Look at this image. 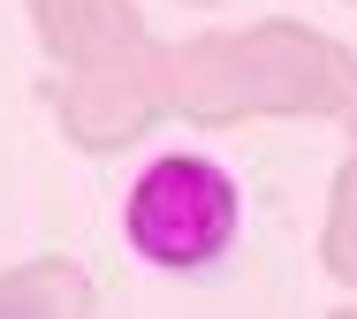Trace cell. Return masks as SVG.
<instances>
[{"label": "cell", "mask_w": 357, "mask_h": 319, "mask_svg": "<svg viewBox=\"0 0 357 319\" xmlns=\"http://www.w3.org/2000/svg\"><path fill=\"white\" fill-rule=\"evenodd\" d=\"M350 8H357V0H350Z\"/></svg>", "instance_id": "obj_9"}, {"label": "cell", "mask_w": 357, "mask_h": 319, "mask_svg": "<svg viewBox=\"0 0 357 319\" xmlns=\"http://www.w3.org/2000/svg\"><path fill=\"white\" fill-rule=\"evenodd\" d=\"M0 312H91V274L69 258H31L0 274Z\"/></svg>", "instance_id": "obj_5"}, {"label": "cell", "mask_w": 357, "mask_h": 319, "mask_svg": "<svg viewBox=\"0 0 357 319\" xmlns=\"http://www.w3.org/2000/svg\"><path fill=\"white\" fill-rule=\"evenodd\" d=\"M350 99H357V54L296 15H266L251 31H206V38L167 46V114L198 130L342 122Z\"/></svg>", "instance_id": "obj_1"}, {"label": "cell", "mask_w": 357, "mask_h": 319, "mask_svg": "<svg viewBox=\"0 0 357 319\" xmlns=\"http://www.w3.org/2000/svg\"><path fill=\"white\" fill-rule=\"evenodd\" d=\"M319 266H327L342 289H357V145H350V160L335 167V182H327V213H319Z\"/></svg>", "instance_id": "obj_6"}, {"label": "cell", "mask_w": 357, "mask_h": 319, "mask_svg": "<svg viewBox=\"0 0 357 319\" xmlns=\"http://www.w3.org/2000/svg\"><path fill=\"white\" fill-rule=\"evenodd\" d=\"M183 8H220V0H183Z\"/></svg>", "instance_id": "obj_8"}, {"label": "cell", "mask_w": 357, "mask_h": 319, "mask_svg": "<svg viewBox=\"0 0 357 319\" xmlns=\"http://www.w3.org/2000/svg\"><path fill=\"white\" fill-rule=\"evenodd\" d=\"M46 114L61 130V145L91 160L130 153L144 130L167 114V46L137 38L114 61H84V69H54L46 77Z\"/></svg>", "instance_id": "obj_3"}, {"label": "cell", "mask_w": 357, "mask_h": 319, "mask_svg": "<svg viewBox=\"0 0 357 319\" xmlns=\"http://www.w3.org/2000/svg\"><path fill=\"white\" fill-rule=\"evenodd\" d=\"M31 8V31L46 46L54 69H84V61H114L144 38L137 0H23Z\"/></svg>", "instance_id": "obj_4"}, {"label": "cell", "mask_w": 357, "mask_h": 319, "mask_svg": "<svg viewBox=\"0 0 357 319\" xmlns=\"http://www.w3.org/2000/svg\"><path fill=\"white\" fill-rule=\"evenodd\" d=\"M236 228H243L236 175L206 153H160L122 190V243L152 274H206V266H220Z\"/></svg>", "instance_id": "obj_2"}, {"label": "cell", "mask_w": 357, "mask_h": 319, "mask_svg": "<svg viewBox=\"0 0 357 319\" xmlns=\"http://www.w3.org/2000/svg\"><path fill=\"white\" fill-rule=\"evenodd\" d=\"M342 122H350V145H357V99H350V114H342Z\"/></svg>", "instance_id": "obj_7"}]
</instances>
